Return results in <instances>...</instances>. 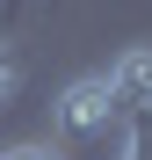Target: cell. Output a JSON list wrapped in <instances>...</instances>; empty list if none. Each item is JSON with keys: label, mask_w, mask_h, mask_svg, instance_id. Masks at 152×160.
Segmentation results:
<instances>
[{"label": "cell", "mask_w": 152, "mask_h": 160, "mask_svg": "<svg viewBox=\"0 0 152 160\" xmlns=\"http://www.w3.org/2000/svg\"><path fill=\"white\" fill-rule=\"evenodd\" d=\"M116 117H123V102H116V88H109L101 73L65 80L58 102H51V131H58V138H101Z\"/></svg>", "instance_id": "6da1fadb"}, {"label": "cell", "mask_w": 152, "mask_h": 160, "mask_svg": "<svg viewBox=\"0 0 152 160\" xmlns=\"http://www.w3.org/2000/svg\"><path fill=\"white\" fill-rule=\"evenodd\" d=\"M101 80L116 88L123 109H152V44H123L109 66H101Z\"/></svg>", "instance_id": "7a4b0ae2"}, {"label": "cell", "mask_w": 152, "mask_h": 160, "mask_svg": "<svg viewBox=\"0 0 152 160\" xmlns=\"http://www.w3.org/2000/svg\"><path fill=\"white\" fill-rule=\"evenodd\" d=\"M123 160H152V109H123Z\"/></svg>", "instance_id": "3957f363"}, {"label": "cell", "mask_w": 152, "mask_h": 160, "mask_svg": "<svg viewBox=\"0 0 152 160\" xmlns=\"http://www.w3.org/2000/svg\"><path fill=\"white\" fill-rule=\"evenodd\" d=\"M15 95H22V51L0 44V109H15Z\"/></svg>", "instance_id": "277c9868"}, {"label": "cell", "mask_w": 152, "mask_h": 160, "mask_svg": "<svg viewBox=\"0 0 152 160\" xmlns=\"http://www.w3.org/2000/svg\"><path fill=\"white\" fill-rule=\"evenodd\" d=\"M0 160H65V153L51 146V138H29V146H7V153H0Z\"/></svg>", "instance_id": "5b68a950"}]
</instances>
